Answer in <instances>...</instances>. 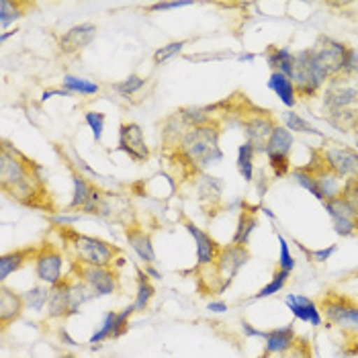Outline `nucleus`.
Masks as SVG:
<instances>
[{"instance_id":"obj_1","label":"nucleus","mask_w":358,"mask_h":358,"mask_svg":"<svg viewBox=\"0 0 358 358\" xmlns=\"http://www.w3.org/2000/svg\"><path fill=\"white\" fill-rule=\"evenodd\" d=\"M0 189L10 201L23 207L48 213L55 211L43 166L10 145L8 139H2L0 145Z\"/></svg>"},{"instance_id":"obj_2","label":"nucleus","mask_w":358,"mask_h":358,"mask_svg":"<svg viewBox=\"0 0 358 358\" xmlns=\"http://www.w3.org/2000/svg\"><path fill=\"white\" fill-rule=\"evenodd\" d=\"M221 138V123L220 121H211L203 127H193L189 129L182 139L178 141V145L174 148V156L187 164L191 170L201 172L205 168L213 164H220L223 160V152L220 148Z\"/></svg>"},{"instance_id":"obj_3","label":"nucleus","mask_w":358,"mask_h":358,"mask_svg":"<svg viewBox=\"0 0 358 358\" xmlns=\"http://www.w3.org/2000/svg\"><path fill=\"white\" fill-rule=\"evenodd\" d=\"M54 231L59 236L64 252L70 256V260L88 264V266H113L115 260L123 258V250L107 240L86 236L76 231L70 225H57L54 223Z\"/></svg>"},{"instance_id":"obj_4","label":"nucleus","mask_w":358,"mask_h":358,"mask_svg":"<svg viewBox=\"0 0 358 358\" xmlns=\"http://www.w3.org/2000/svg\"><path fill=\"white\" fill-rule=\"evenodd\" d=\"M324 117L336 129L350 134L358 129V88L346 80L328 83L324 90Z\"/></svg>"},{"instance_id":"obj_5","label":"nucleus","mask_w":358,"mask_h":358,"mask_svg":"<svg viewBox=\"0 0 358 358\" xmlns=\"http://www.w3.org/2000/svg\"><path fill=\"white\" fill-rule=\"evenodd\" d=\"M250 262V250L248 246H238V244H227L221 248L220 258L215 260L213 266H209V289L221 295L225 289L231 287V282L236 280L238 273L242 271V266H246Z\"/></svg>"},{"instance_id":"obj_6","label":"nucleus","mask_w":358,"mask_h":358,"mask_svg":"<svg viewBox=\"0 0 358 358\" xmlns=\"http://www.w3.org/2000/svg\"><path fill=\"white\" fill-rule=\"evenodd\" d=\"M348 50L350 48L346 43H340V41H336L331 37H320L317 43L311 48L315 70H317V74L324 80V84L340 80Z\"/></svg>"},{"instance_id":"obj_7","label":"nucleus","mask_w":358,"mask_h":358,"mask_svg":"<svg viewBox=\"0 0 358 358\" xmlns=\"http://www.w3.org/2000/svg\"><path fill=\"white\" fill-rule=\"evenodd\" d=\"M320 311L330 326L344 334H358V303L336 291H326L320 301Z\"/></svg>"},{"instance_id":"obj_8","label":"nucleus","mask_w":358,"mask_h":358,"mask_svg":"<svg viewBox=\"0 0 358 358\" xmlns=\"http://www.w3.org/2000/svg\"><path fill=\"white\" fill-rule=\"evenodd\" d=\"M317 156L322 158L324 166L330 170L334 176H338L342 182L350 180L358 176V150L331 141V139H324L322 148L315 150Z\"/></svg>"},{"instance_id":"obj_9","label":"nucleus","mask_w":358,"mask_h":358,"mask_svg":"<svg viewBox=\"0 0 358 358\" xmlns=\"http://www.w3.org/2000/svg\"><path fill=\"white\" fill-rule=\"evenodd\" d=\"M70 275L86 282L92 289L94 297L117 295L121 291V278L113 266H88L70 260Z\"/></svg>"},{"instance_id":"obj_10","label":"nucleus","mask_w":358,"mask_h":358,"mask_svg":"<svg viewBox=\"0 0 358 358\" xmlns=\"http://www.w3.org/2000/svg\"><path fill=\"white\" fill-rule=\"evenodd\" d=\"M33 268L43 285H57L64 278V250L57 248L52 240H43L35 254Z\"/></svg>"},{"instance_id":"obj_11","label":"nucleus","mask_w":358,"mask_h":358,"mask_svg":"<svg viewBox=\"0 0 358 358\" xmlns=\"http://www.w3.org/2000/svg\"><path fill=\"white\" fill-rule=\"evenodd\" d=\"M295 145L293 134L285 127V125H276L273 136L266 143V158L268 166L273 170L276 178H282L291 172V150Z\"/></svg>"},{"instance_id":"obj_12","label":"nucleus","mask_w":358,"mask_h":358,"mask_svg":"<svg viewBox=\"0 0 358 358\" xmlns=\"http://www.w3.org/2000/svg\"><path fill=\"white\" fill-rule=\"evenodd\" d=\"M291 80L295 84L297 96H303V99H313L324 88V80L320 78L315 64H313L311 48L295 54V68H293Z\"/></svg>"},{"instance_id":"obj_13","label":"nucleus","mask_w":358,"mask_h":358,"mask_svg":"<svg viewBox=\"0 0 358 358\" xmlns=\"http://www.w3.org/2000/svg\"><path fill=\"white\" fill-rule=\"evenodd\" d=\"M242 127H244V136L246 141L252 143V148L256 150V154H264L266 152V143L273 136L276 127V119L273 113L268 110H256L250 117L242 119Z\"/></svg>"},{"instance_id":"obj_14","label":"nucleus","mask_w":358,"mask_h":358,"mask_svg":"<svg viewBox=\"0 0 358 358\" xmlns=\"http://www.w3.org/2000/svg\"><path fill=\"white\" fill-rule=\"evenodd\" d=\"M182 221V225H185V229L193 236L194 244H196V266H194V273H199L201 268H209V266H213L215 264V260L220 258L221 254V246L220 242L211 236V234H207L205 229H201V227H196L194 225V221H191L189 217H180Z\"/></svg>"},{"instance_id":"obj_15","label":"nucleus","mask_w":358,"mask_h":358,"mask_svg":"<svg viewBox=\"0 0 358 358\" xmlns=\"http://www.w3.org/2000/svg\"><path fill=\"white\" fill-rule=\"evenodd\" d=\"M117 150L123 152L125 156H129L134 162H148L150 160V148L143 138V129L136 121H123L119 125V141H117Z\"/></svg>"},{"instance_id":"obj_16","label":"nucleus","mask_w":358,"mask_h":358,"mask_svg":"<svg viewBox=\"0 0 358 358\" xmlns=\"http://www.w3.org/2000/svg\"><path fill=\"white\" fill-rule=\"evenodd\" d=\"M72 282L74 275H66L57 285L52 287V297L48 301V320H62L66 322L72 315H78L72 303Z\"/></svg>"},{"instance_id":"obj_17","label":"nucleus","mask_w":358,"mask_h":358,"mask_svg":"<svg viewBox=\"0 0 358 358\" xmlns=\"http://www.w3.org/2000/svg\"><path fill=\"white\" fill-rule=\"evenodd\" d=\"M134 313H136V307L134 305L125 307L123 311H107L101 328L90 336L88 342L90 344H101L105 340H117V338H121L123 334H127V330H129V320H131Z\"/></svg>"},{"instance_id":"obj_18","label":"nucleus","mask_w":358,"mask_h":358,"mask_svg":"<svg viewBox=\"0 0 358 358\" xmlns=\"http://www.w3.org/2000/svg\"><path fill=\"white\" fill-rule=\"evenodd\" d=\"M96 25L94 23H80L68 29L64 35H59L57 39V48L59 54L64 55H78L83 54L84 50L92 43V39L96 37Z\"/></svg>"},{"instance_id":"obj_19","label":"nucleus","mask_w":358,"mask_h":358,"mask_svg":"<svg viewBox=\"0 0 358 358\" xmlns=\"http://www.w3.org/2000/svg\"><path fill=\"white\" fill-rule=\"evenodd\" d=\"M59 158L64 160V164L68 166V170H70V174H72V199H70V205H68V209L70 211H83L84 207H86V203L90 201V196L94 194V191L99 189L92 180H88L86 176H84V172L78 168V166L74 164L66 154H59Z\"/></svg>"},{"instance_id":"obj_20","label":"nucleus","mask_w":358,"mask_h":358,"mask_svg":"<svg viewBox=\"0 0 358 358\" xmlns=\"http://www.w3.org/2000/svg\"><path fill=\"white\" fill-rule=\"evenodd\" d=\"M25 309H27V303L23 299V293L15 291L2 282V289H0V330L2 334L10 328V324L21 320Z\"/></svg>"},{"instance_id":"obj_21","label":"nucleus","mask_w":358,"mask_h":358,"mask_svg":"<svg viewBox=\"0 0 358 358\" xmlns=\"http://www.w3.org/2000/svg\"><path fill=\"white\" fill-rule=\"evenodd\" d=\"M328 215H330L331 225H334V231L342 238H350V236H357L358 234V220L355 217V213L346 207V203L336 196L334 201L324 203Z\"/></svg>"},{"instance_id":"obj_22","label":"nucleus","mask_w":358,"mask_h":358,"mask_svg":"<svg viewBox=\"0 0 358 358\" xmlns=\"http://www.w3.org/2000/svg\"><path fill=\"white\" fill-rule=\"evenodd\" d=\"M123 234L127 238V244L139 256V260H143V266L145 264H156V250H154L152 236L139 223H136V221L125 223Z\"/></svg>"},{"instance_id":"obj_23","label":"nucleus","mask_w":358,"mask_h":358,"mask_svg":"<svg viewBox=\"0 0 358 358\" xmlns=\"http://www.w3.org/2000/svg\"><path fill=\"white\" fill-rule=\"evenodd\" d=\"M285 303L291 309V313L299 320V322H305V324H311L313 328H320L324 324V315L320 311L317 303L309 297H303V295H297V293H289L285 297Z\"/></svg>"},{"instance_id":"obj_24","label":"nucleus","mask_w":358,"mask_h":358,"mask_svg":"<svg viewBox=\"0 0 358 358\" xmlns=\"http://www.w3.org/2000/svg\"><path fill=\"white\" fill-rule=\"evenodd\" d=\"M37 248H39V244L4 252V254L0 256V280L4 282L13 273H19L21 268L27 266L31 260H35Z\"/></svg>"},{"instance_id":"obj_25","label":"nucleus","mask_w":358,"mask_h":358,"mask_svg":"<svg viewBox=\"0 0 358 358\" xmlns=\"http://www.w3.org/2000/svg\"><path fill=\"white\" fill-rule=\"evenodd\" d=\"M295 342H297V334H295L293 324L268 330V336L264 340V350H262V355L258 358H268L275 357V355H280V352L289 350Z\"/></svg>"},{"instance_id":"obj_26","label":"nucleus","mask_w":358,"mask_h":358,"mask_svg":"<svg viewBox=\"0 0 358 358\" xmlns=\"http://www.w3.org/2000/svg\"><path fill=\"white\" fill-rule=\"evenodd\" d=\"M154 297H156V287L152 278L139 264H136V301H134L136 313H145Z\"/></svg>"},{"instance_id":"obj_27","label":"nucleus","mask_w":358,"mask_h":358,"mask_svg":"<svg viewBox=\"0 0 358 358\" xmlns=\"http://www.w3.org/2000/svg\"><path fill=\"white\" fill-rule=\"evenodd\" d=\"M256 225H258V209L256 207H250L248 203H244V207L240 211V217H238V225H236L234 238H231V244L248 246L250 236L256 229Z\"/></svg>"},{"instance_id":"obj_28","label":"nucleus","mask_w":358,"mask_h":358,"mask_svg":"<svg viewBox=\"0 0 358 358\" xmlns=\"http://www.w3.org/2000/svg\"><path fill=\"white\" fill-rule=\"evenodd\" d=\"M268 88L275 92L276 96L280 99V103L289 110H293V107L297 105V90H295V84L289 76H285L280 72H271Z\"/></svg>"},{"instance_id":"obj_29","label":"nucleus","mask_w":358,"mask_h":358,"mask_svg":"<svg viewBox=\"0 0 358 358\" xmlns=\"http://www.w3.org/2000/svg\"><path fill=\"white\" fill-rule=\"evenodd\" d=\"M266 64L271 66L273 72H280L291 78L293 68H295V54L289 48H278V45H268L266 50Z\"/></svg>"},{"instance_id":"obj_30","label":"nucleus","mask_w":358,"mask_h":358,"mask_svg":"<svg viewBox=\"0 0 358 358\" xmlns=\"http://www.w3.org/2000/svg\"><path fill=\"white\" fill-rule=\"evenodd\" d=\"M33 2H21V0H0V27L6 29L10 23L23 19L29 8H33Z\"/></svg>"},{"instance_id":"obj_31","label":"nucleus","mask_w":358,"mask_h":358,"mask_svg":"<svg viewBox=\"0 0 358 358\" xmlns=\"http://www.w3.org/2000/svg\"><path fill=\"white\" fill-rule=\"evenodd\" d=\"M221 180L217 176H199V182H196V193H199V201L205 203L209 201L211 207L217 205L221 201Z\"/></svg>"},{"instance_id":"obj_32","label":"nucleus","mask_w":358,"mask_h":358,"mask_svg":"<svg viewBox=\"0 0 358 358\" xmlns=\"http://www.w3.org/2000/svg\"><path fill=\"white\" fill-rule=\"evenodd\" d=\"M254 156H256V150L252 148L250 141H244L240 148H238V172L240 176L246 180V182H252L254 180Z\"/></svg>"},{"instance_id":"obj_33","label":"nucleus","mask_w":358,"mask_h":358,"mask_svg":"<svg viewBox=\"0 0 358 358\" xmlns=\"http://www.w3.org/2000/svg\"><path fill=\"white\" fill-rule=\"evenodd\" d=\"M64 88L70 92V94H83V96H90V94H96L101 90V86L92 80H86V78H78V76H72V74H64L62 78Z\"/></svg>"},{"instance_id":"obj_34","label":"nucleus","mask_w":358,"mask_h":358,"mask_svg":"<svg viewBox=\"0 0 358 358\" xmlns=\"http://www.w3.org/2000/svg\"><path fill=\"white\" fill-rule=\"evenodd\" d=\"M282 121H285V127H287L291 134H309V136H320V138H322V134H320L309 121H305L299 113L287 110V113H282Z\"/></svg>"},{"instance_id":"obj_35","label":"nucleus","mask_w":358,"mask_h":358,"mask_svg":"<svg viewBox=\"0 0 358 358\" xmlns=\"http://www.w3.org/2000/svg\"><path fill=\"white\" fill-rule=\"evenodd\" d=\"M52 297V287L50 285H37L33 289H29L27 293H23V299L27 303V309L41 311Z\"/></svg>"},{"instance_id":"obj_36","label":"nucleus","mask_w":358,"mask_h":358,"mask_svg":"<svg viewBox=\"0 0 358 358\" xmlns=\"http://www.w3.org/2000/svg\"><path fill=\"white\" fill-rule=\"evenodd\" d=\"M148 84L145 78H141L139 74H129L125 80H121V83L113 84V88H115V92L119 94V96H123V99H131V96H136L139 90L143 88Z\"/></svg>"},{"instance_id":"obj_37","label":"nucleus","mask_w":358,"mask_h":358,"mask_svg":"<svg viewBox=\"0 0 358 358\" xmlns=\"http://www.w3.org/2000/svg\"><path fill=\"white\" fill-rule=\"evenodd\" d=\"M289 276L291 273H287V271H280V268H276L275 275L271 278V282L268 285H264L252 299H266V297H273L275 293L278 291H282V287L287 285V280H289Z\"/></svg>"},{"instance_id":"obj_38","label":"nucleus","mask_w":358,"mask_h":358,"mask_svg":"<svg viewBox=\"0 0 358 358\" xmlns=\"http://www.w3.org/2000/svg\"><path fill=\"white\" fill-rule=\"evenodd\" d=\"M340 199L346 203V207L355 213V217L358 220V176L350 178L344 182L342 187V193H340Z\"/></svg>"},{"instance_id":"obj_39","label":"nucleus","mask_w":358,"mask_h":358,"mask_svg":"<svg viewBox=\"0 0 358 358\" xmlns=\"http://www.w3.org/2000/svg\"><path fill=\"white\" fill-rule=\"evenodd\" d=\"M276 240H278V244H280V252H278V268L280 271H287V273H293L295 271V258H293V254H291V250H289V242L285 240V236L280 234V231H276Z\"/></svg>"},{"instance_id":"obj_40","label":"nucleus","mask_w":358,"mask_h":358,"mask_svg":"<svg viewBox=\"0 0 358 358\" xmlns=\"http://www.w3.org/2000/svg\"><path fill=\"white\" fill-rule=\"evenodd\" d=\"M187 45V39H180V41H170L168 45H164V48H160V50H156L154 52V64L156 66H162V64H166L168 59H172L174 55H178L180 52H182V48Z\"/></svg>"},{"instance_id":"obj_41","label":"nucleus","mask_w":358,"mask_h":358,"mask_svg":"<svg viewBox=\"0 0 358 358\" xmlns=\"http://www.w3.org/2000/svg\"><path fill=\"white\" fill-rule=\"evenodd\" d=\"M268 358H313V352H311V344L305 338H297V342L289 350Z\"/></svg>"},{"instance_id":"obj_42","label":"nucleus","mask_w":358,"mask_h":358,"mask_svg":"<svg viewBox=\"0 0 358 358\" xmlns=\"http://www.w3.org/2000/svg\"><path fill=\"white\" fill-rule=\"evenodd\" d=\"M84 121L86 125L92 129V136H94V141L99 143L103 139V134H105V113H99V110H88L84 115Z\"/></svg>"},{"instance_id":"obj_43","label":"nucleus","mask_w":358,"mask_h":358,"mask_svg":"<svg viewBox=\"0 0 358 358\" xmlns=\"http://www.w3.org/2000/svg\"><path fill=\"white\" fill-rule=\"evenodd\" d=\"M355 76H358V50L350 48L348 55H346V64H344L340 80H348V78H355Z\"/></svg>"},{"instance_id":"obj_44","label":"nucleus","mask_w":358,"mask_h":358,"mask_svg":"<svg viewBox=\"0 0 358 358\" xmlns=\"http://www.w3.org/2000/svg\"><path fill=\"white\" fill-rule=\"evenodd\" d=\"M299 248L303 250L305 254H307V258H309L311 262H328L331 256H334V252L338 250V246H336V244H331V246H328V248H324V250H307L305 246L299 244Z\"/></svg>"},{"instance_id":"obj_45","label":"nucleus","mask_w":358,"mask_h":358,"mask_svg":"<svg viewBox=\"0 0 358 358\" xmlns=\"http://www.w3.org/2000/svg\"><path fill=\"white\" fill-rule=\"evenodd\" d=\"M193 2L180 0V2H156L152 6H148V13H158V10H170V8H182V6H191Z\"/></svg>"},{"instance_id":"obj_46","label":"nucleus","mask_w":358,"mask_h":358,"mask_svg":"<svg viewBox=\"0 0 358 358\" xmlns=\"http://www.w3.org/2000/svg\"><path fill=\"white\" fill-rule=\"evenodd\" d=\"M242 330H244V336H248V338H262V340H266V336H268V331H262V330H256V328H252L246 320L242 322Z\"/></svg>"},{"instance_id":"obj_47","label":"nucleus","mask_w":358,"mask_h":358,"mask_svg":"<svg viewBox=\"0 0 358 358\" xmlns=\"http://www.w3.org/2000/svg\"><path fill=\"white\" fill-rule=\"evenodd\" d=\"M54 96H70V92H68L66 88H52V90H45V92L41 94V101L45 103V101H50V99H54Z\"/></svg>"},{"instance_id":"obj_48","label":"nucleus","mask_w":358,"mask_h":358,"mask_svg":"<svg viewBox=\"0 0 358 358\" xmlns=\"http://www.w3.org/2000/svg\"><path fill=\"white\" fill-rule=\"evenodd\" d=\"M209 311H213V313H223V311H227V305L223 303V301H211V303H209Z\"/></svg>"},{"instance_id":"obj_49","label":"nucleus","mask_w":358,"mask_h":358,"mask_svg":"<svg viewBox=\"0 0 358 358\" xmlns=\"http://www.w3.org/2000/svg\"><path fill=\"white\" fill-rule=\"evenodd\" d=\"M59 338L64 340V344H68V346H76V342L68 336V331H66V328H59Z\"/></svg>"},{"instance_id":"obj_50","label":"nucleus","mask_w":358,"mask_h":358,"mask_svg":"<svg viewBox=\"0 0 358 358\" xmlns=\"http://www.w3.org/2000/svg\"><path fill=\"white\" fill-rule=\"evenodd\" d=\"M143 271L148 273V276H150V278H162V275H160V273L154 268V264H145V266H143Z\"/></svg>"},{"instance_id":"obj_51","label":"nucleus","mask_w":358,"mask_h":358,"mask_svg":"<svg viewBox=\"0 0 358 358\" xmlns=\"http://www.w3.org/2000/svg\"><path fill=\"white\" fill-rule=\"evenodd\" d=\"M57 358H78L76 355H72V352H64V355H59Z\"/></svg>"}]
</instances>
